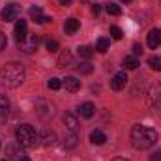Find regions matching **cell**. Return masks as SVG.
Returning a JSON list of instances; mask_svg holds the SVG:
<instances>
[{"instance_id": "6da1fadb", "label": "cell", "mask_w": 161, "mask_h": 161, "mask_svg": "<svg viewBox=\"0 0 161 161\" xmlns=\"http://www.w3.org/2000/svg\"><path fill=\"white\" fill-rule=\"evenodd\" d=\"M158 142V131L148 125H133L131 127V144L137 150H148Z\"/></svg>"}, {"instance_id": "7a4b0ae2", "label": "cell", "mask_w": 161, "mask_h": 161, "mask_svg": "<svg viewBox=\"0 0 161 161\" xmlns=\"http://www.w3.org/2000/svg\"><path fill=\"white\" fill-rule=\"evenodd\" d=\"M25 82V68L17 62L4 64L0 68V84L8 88H17Z\"/></svg>"}, {"instance_id": "3957f363", "label": "cell", "mask_w": 161, "mask_h": 161, "mask_svg": "<svg viewBox=\"0 0 161 161\" xmlns=\"http://www.w3.org/2000/svg\"><path fill=\"white\" fill-rule=\"evenodd\" d=\"M15 135H17V141L23 148H36L40 144V135L36 133L34 125H30V124H21L17 127Z\"/></svg>"}, {"instance_id": "277c9868", "label": "cell", "mask_w": 161, "mask_h": 161, "mask_svg": "<svg viewBox=\"0 0 161 161\" xmlns=\"http://www.w3.org/2000/svg\"><path fill=\"white\" fill-rule=\"evenodd\" d=\"M17 45H19V49H21L25 54H32V53H36V49H38V45H40V36H36V34H28L25 40L19 41Z\"/></svg>"}, {"instance_id": "5b68a950", "label": "cell", "mask_w": 161, "mask_h": 161, "mask_svg": "<svg viewBox=\"0 0 161 161\" xmlns=\"http://www.w3.org/2000/svg\"><path fill=\"white\" fill-rule=\"evenodd\" d=\"M19 15H21V6H19V4H8V6L2 9V13H0V17H2L4 23L19 21Z\"/></svg>"}, {"instance_id": "8992f818", "label": "cell", "mask_w": 161, "mask_h": 161, "mask_svg": "<svg viewBox=\"0 0 161 161\" xmlns=\"http://www.w3.org/2000/svg\"><path fill=\"white\" fill-rule=\"evenodd\" d=\"M125 84H127V75H125V71H118L113 79H111V88L113 90H116V92H120L125 88Z\"/></svg>"}, {"instance_id": "52a82bcc", "label": "cell", "mask_w": 161, "mask_h": 161, "mask_svg": "<svg viewBox=\"0 0 161 161\" xmlns=\"http://www.w3.org/2000/svg\"><path fill=\"white\" fill-rule=\"evenodd\" d=\"M26 30H28V25H26V21H23V19H21V21H17V23H15L13 36H15L17 43H19V41H23L26 36H28V32H26Z\"/></svg>"}, {"instance_id": "ba28073f", "label": "cell", "mask_w": 161, "mask_h": 161, "mask_svg": "<svg viewBox=\"0 0 161 161\" xmlns=\"http://www.w3.org/2000/svg\"><path fill=\"white\" fill-rule=\"evenodd\" d=\"M28 13H30V17L34 19V23H38V25H45V23L53 21L51 17L43 15V11H41V8H40V6H32V8L28 9Z\"/></svg>"}, {"instance_id": "9c48e42d", "label": "cell", "mask_w": 161, "mask_h": 161, "mask_svg": "<svg viewBox=\"0 0 161 161\" xmlns=\"http://www.w3.org/2000/svg\"><path fill=\"white\" fill-rule=\"evenodd\" d=\"M146 43L150 49H158L161 45V28H152L146 36Z\"/></svg>"}, {"instance_id": "30bf717a", "label": "cell", "mask_w": 161, "mask_h": 161, "mask_svg": "<svg viewBox=\"0 0 161 161\" xmlns=\"http://www.w3.org/2000/svg\"><path fill=\"white\" fill-rule=\"evenodd\" d=\"M38 135H40V142L43 144V146H53V144L56 142L54 131H51V129H47V127H43Z\"/></svg>"}, {"instance_id": "8fae6325", "label": "cell", "mask_w": 161, "mask_h": 161, "mask_svg": "<svg viewBox=\"0 0 161 161\" xmlns=\"http://www.w3.org/2000/svg\"><path fill=\"white\" fill-rule=\"evenodd\" d=\"M77 111H79V114L82 116V118H92L94 113H96V107H94V103L86 101V103H80Z\"/></svg>"}, {"instance_id": "7c38bea8", "label": "cell", "mask_w": 161, "mask_h": 161, "mask_svg": "<svg viewBox=\"0 0 161 161\" xmlns=\"http://www.w3.org/2000/svg\"><path fill=\"white\" fill-rule=\"evenodd\" d=\"M77 141H79L77 131H68L64 135V148H75L77 146Z\"/></svg>"}, {"instance_id": "4fadbf2b", "label": "cell", "mask_w": 161, "mask_h": 161, "mask_svg": "<svg viewBox=\"0 0 161 161\" xmlns=\"http://www.w3.org/2000/svg\"><path fill=\"white\" fill-rule=\"evenodd\" d=\"M64 124H66L68 131H77L79 129V122L75 118V114H71V113H66L64 114Z\"/></svg>"}, {"instance_id": "5bb4252c", "label": "cell", "mask_w": 161, "mask_h": 161, "mask_svg": "<svg viewBox=\"0 0 161 161\" xmlns=\"http://www.w3.org/2000/svg\"><path fill=\"white\" fill-rule=\"evenodd\" d=\"M64 84H66V90L71 92V94H75V92L80 90V80L75 79V77H66L64 79Z\"/></svg>"}, {"instance_id": "9a60e30c", "label": "cell", "mask_w": 161, "mask_h": 161, "mask_svg": "<svg viewBox=\"0 0 161 161\" xmlns=\"http://www.w3.org/2000/svg\"><path fill=\"white\" fill-rule=\"evenodd\" d=\"M6 152H8V156L11 158L13 161H19L25 154H23V150H21V144L19 146H13V144H9L8 148H6Z\"/></svg>"}, {"instance_id": "2e32d148", "label": "cell", "mask_w": 161, "mask_h": 161, "mask_svg": "<svg viewBox=\"0 0 161 161\" xmlns=\"http://www.w3.org/2000/svg\"><path fill=\"white\" fill-rule=\"evenodd\" d=\"M105 141H107V135H105L103 131L96 129V131L90 133V142H92V144H105Z\"/></svg>"}, {"instance_id": "e0dca14e", "label": "cell", "mask_w": 161, "mask_h": 161, "mask_svg": "<svg viewBox=\"0 0 161 161\" xmlns=\"http://www.w3.org/2000/svg\"><path fill=\"white\" fill-rule=\"evenodd\" d=\"M79 28H80V23L77 19H68L66 25H64V32H66V34H75Z\"/></svg>"}, {"instance_id": "ac0fdd59", "label": "cell", "mask_w": 161, "mask_h": 161, "mask_svg": "<svg viewBox=\"0 0 161 161\" xmlns=\"http://www.w3.org/2000/svg\"><path fill=\"white\" fill-rule=\"evenodd\" d=\"M109 45H111V40L109 38H99V40L96 41V51L103 54V53L109 51Z\"/></svg>"}, {"instance_id": "d6986e66", "label": "cell", "mask_w": 161, "mask_h": 161, "mask_svg": "<svg viewBox=\"0 0 161 161\" xmlns=\"http://www.w3.org/2000/svg\"><path fill=\"white\" fill-rule=\"evenodd\" d=\"M69 64H71V53H69V51H64V53L60 54L56 66H58V68H66V66H69Z\"/></svg>"}, {"instance_id": "ffe728a7", "label": "cell", "mask_w": 161, "mask_h": 161, "mask_svg": "<svg viewBox=\"0 0 161 161\" xmlns=\"http://www.w3.org/2000/svg\"><path fill=\"white\" fill-rule=\"evenodd\" d=\"M122 64H124L125 69H137L139 68V58L137 56H125Z\"/></svg>"}, {"instance_id": "44dd1931", "label": "cell", "mask_w": 161, "mask_h": 161, "mask_svg": "<svg viewBox=\"0 0 161 161\" xmlns=\"http://www.w3.org/2000/svg\"><path fill=\"white\" fill-rule=\"evenodd\" d=\"M77 53H79L80 58H84V60H90L92 58V54H94V49L92 47H88V45H82L77 49Z\"/></svg>"}, {"instance_id": "7402d4cb", "label": "cell", "mask_w": 161, "mask_h": 161, "mask_svg": "<svg viewBox=\"0 0 161 161\" xmlns=\"http://www.w3.org/2000/svg\"><path fill=\"white\" fill-rule=\"evenodd\" d=\"M9 113V99L6 96H0V116H6Z\"/></svg>"}, {"instance_id": "603a6c76", "label": "cell", "mask_w": 161, "mask_h": 161, "mask_svg": "<svg viewBox=\"0 0 161 161\" xmlns=\"http://www.w3.org/2000/svg\"><path fill=\"white\" fill-rule=\"evenodd\" d=\"M105 11H107L109 15H122V8L116 6V4H113V2L105 4Z\"/></svg>"}, {"instance_id": "cb8c5ba5", "label": "cell", "mask_w": 161, "mask_h": 161, "mask_svg": "<svg viewBox=\"0 0 161 161\" xmlns=\"http://www.w3.org/2000/svg\"><path fill=\"white\" fill-rule=\"evenodd\" d=\"M148 66L154 71H161V56H150L148 58Z\"/></svg>"}, {"instance_id": "d4e9b609", "label": "cell", "mask_w": 161, "mask_h": 161, "mask_svg": "<svg viewBox=\"0 0 161 161\" xmlns=\"http://www.w3.org/2000/svg\"><path fill=\"white\" fill-rule=\"evenodd\" d=\"M111 36H113V40H116V41H120L122 38H124V32H122V28H118V26H111Z\"/></svg>"}, {"instance_id": "484cf974", "label": "cell", "mask_w": 161, "mask_h": 161, "mask_svg": "<svg viewBox=\"0 0 161 161\" xmlns=\"http://www.w3.org/2000/svg\"><path fill=\"white\" fill-rule=\"evenodd\" d=\"M79 71L80 73H84V75H90L92 71H94V68H92V64L90 62H82L79 66Z\"/></svg>"}, {"instance_id": "4316f807", "label": "cell", "mask_w": 161, "mask_h": 161, "mask_svg": "<svg viewBox=\"0 0 161 161\" xmlns=\"http://www.w3.org/2000/svg\"><path fill=\"white\" fill-rule=\"evenodd\" d=\"M47 86H49L51 90H58V88L62 86V80H60V79H56V77H53V79L49 80V82H47Z\"/></svg>"}, {"instance_id": "83f0119b", "label": "cell", "mask_w": 161, "mask_h": 161, "mask_svg": "<svg viewBox=\"0 0 161 161\" xmlns=\"http://www.w3.org/2000/svg\"><path fill=\"white\" fill-rule=\"evenodd\" d=\"M47 51H51V53L58 51V41H54V40H47Z\"/></svg>"}, {"instance_id": "f1b7e54d", "label": "cell", "mask_w": 161, "mask_h": 161, "mask_svg": "<svg viewBox=\"0 0 161 161\" xmlns=\"http://www.w3.org/2000/svg\"><path fill=\"white\" fill-rule=\"evenodd\" d=\"M6 45H8V38H6V34H4V32H0V53L6 49Z\"/></svg>"}, {"instance_id": "f546056e", "label": "cell", "mask_w": 161, "mask_h": 161, "mask_svg": "<svg viewBox=\"0 0 161 161\" xmlns=\"http://www.w3.org/2000/svg\"><path fill=\"white\" fill-rule=\"evenodd\" d=\"M150 161H161V150H158V152H154V154L150 156Z\"/></svg>"}, {"instance_id": "4dcf8cb0", "label": "cell", "mask_w": 161, "mask_h": 161, "mask_svg": "<svg viewBox=\"0 0 161 161\" xmlns=\"http://www.w3.org/2000/svg\"><path fill=\"white\" fill-rule=\"evenodd\" d=\"M133 54H135V56L142 54V47H141V45H133Z\"/></svg>"}, {"instance_id": "1f68e13d", "label": "cell", "mask_w": 161, "mask_h": 161, "mask_svg": "<svg viewBox=\"0 0 161 161\" xmlns=\"http://www.w3.org/2000/svg\"><path fill=\"white\" fill-rule=\"evenodd\" d=\"M99 11H101V6H99V4H94V6H92V13H94V15H97Z\"/></svg>"}, {"instance_id": "d6a6232c", "label": "cell", "mask_w": 161, "mask_h": 161, "mask_svg": "<svg viewBox=\"0 0 161 161\" xmlns=\"http://www.w3.org/2000/svg\"><path fill=\"white\" fill-rule=\"evenodd\" d=\"M60 2V6H69L71 4V0H58Z\"/></svg>"}, {"instance_id": "836d02e7", "label": "cell", "mask_w": 161, "mask_h": 161, "mask_svg": "<svg viewBox=\"0 0 161 161\" xmlns=\"http://www.w3.org/2000/svg\"><path fill=\"white\" fill-rule=\"evenodd\" d=\"M19 161H30V158H28V156H23V158H21Z\"/></svg>"}, {"instance_id": "e575fe53", "label": "cell", "mask_w": 161, "mask_h": 161, "mask_svg": "<svg viewBox=\"0 0 161 161\" xmlns=\"http://www.w3.org/2000/svg\"><path fill=\"white\" fill-rule=\"evenodd\" d=\"M113 161H129V159H125V158H116V159H113Z\"/></svg>"}, {"instance_id": "d590c367", "label": "cell", "mask_w": 161, "mask_h": 161, "mask_svg": "<svg viewBox=\"0 0 161 161\" xmlns=\"http://www.w3.org/2000/svg\"><path fill=\"white\" fill-rule=\"evenodd\" d=\"M122 2H125V4H129V2H131V0H122Z\"/></svg>"}, {"instance_id": "8d00e7d4", "label": "cell", "mask_w": 161, "mask_h": 161, "mask_svg": "<svg viewBox=\"0 0 161 161\" xmlns=\"http://www.w3.org/2000/svg\"><path fill=\"white\" fill-rule=\"evenodd\" d=\"M80 2H88V0H80Z\"/></svg>"}, {"instance_id": "74e56055", "label": "cell", "mask_w": 161, "mask_h": 161, "mask_svg": "<svg viewBox=\"0 0 161 161\" xmlns=\"http://www.w3.org/2000/svg\"><path fill=\"white\" fill-rule=\"evenodd\" d=\"M0 161H8V159H0Z\"/></svg>"}]
</instances>
